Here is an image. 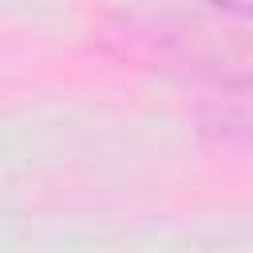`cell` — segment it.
<instances>
[{
    "label": "cell",
    "instance_id": "1",
    "mask_svg": "<svg viewBox=\"0 0 253 253\" xmlns=\"http://www.w3.org/2000/svg\"><path fill=\"white\" fill-rule=\"evenodd\" d=\"M206 4L217 8V12H225V16H237V20H245L249 8H253V0H206Z\"/></svg>",
    "mask_w": 253,
    "mask_h": 253
}]
</instances>
